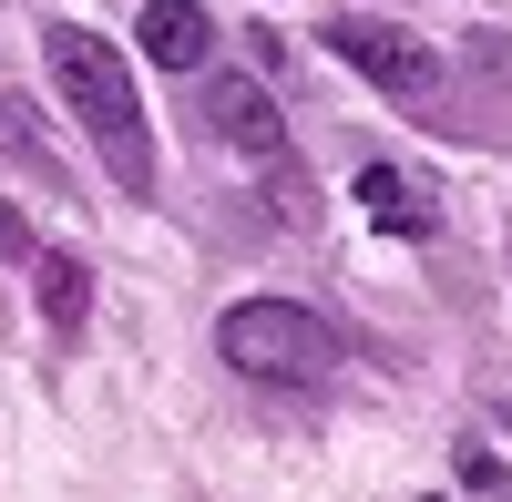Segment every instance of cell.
Returning <instances> with one entry per match:
<instances>
[{"label": "cell", "mask_w": 512, "mask_h": 502, "mask_svg": "<svg viewBox=\"0 0 512 502\" xmlns=\"http://www.w3.org/2000/svg\"><path fill=\"white\" fill-rule=\"evenodd\" d=\"M431 502H441V492H431Z\"/></svg>", "instance_id": "cell-9"}, {"label": "cell", "mask_w": 512, "mask_h": 502, "mask_svg": "<svg viewBox=\"0 0 512 502\" xmlns=\"http://www.w3.org/2000/svg\"><path fill=\"white\" fill-rule=\"evenodd\" d=\"M216 349H226V369H246V380H328L338 369V328L318 308H297V298H236L216 318Z\"/></svg>", "instance_id": "cell-2"}, {"label": "cell", "mask_w": 512, "mask_h": 502, "mask_svg": "<svg viewBox=\"0 0 512 502\" xmlns=\"http://www.w3.org/2000/svg\"><path fill=\"white\" fill-rule=\"evenodd\" d=\"M359 205H369V216L390 226V236H431V226H441L431 185H420V175H400V164H369V175H359Z\"/></svg>", "instance_id": "cell-6"}, {"label": "cell", "mask_w": 512, "mask_h": 502, "mask_svg": "<svg viewBox=\"0 0 512 502\" xmlns=\"http://www.w3.org/2000/svg\"><path fill=\"white\" fill-rule=\"evenodd\" d=\"M318 41H328L359 82H379L390 103H431V93H441V52H431L420 31H390V21H318Z\"/></svg>", "instance_id": "cell-3"}, {"label": "cell", "mask_w": 512, "mask_h": 502, "mask_svg": "<svg viewBox=\"0 0 512 502\" xmlns=\"http://www.w3.org/2000/svg\"><path fill=\"white\" fill-rule=\"evenodd\" d=\"M31 287H41V318H52V339H72V328L93 318V267L62 257V246H41V257H31Z\"/></svg>", "instance_id": "cell-7"}, {"label": "cell", "mask_w": 512, "mask_h": 502, "mask_svg": "<svg viewBox=\"0 0 512 502\" xmlns=\"http://www.w3.org/2000/svg\"><path fill=\"white\" fill-rule=\"evenodd\" d=\"M451 482L472 492V502H512V462H502L492 441H461V451H451Z\"/></svg>", "instance_id": "cell-8"}, {"label": "cell", "mask_w": 512, "mask_h": 502, "mask_svg": "<svg viewBox=\"0 0 512 502\" xmlns=\"http://www.w3.org/2000/svg\"><path fill=\"white\" fill-rule=\"evenodd\" d=\"M41 62H52V82H62V103L82 113V134L103 144V164H113V185H134V195H154V134H144V93H134V72H123V52L103 31H41Z\"/></svg>", "instance_id": "cell-1"}, {"label": "cell", "mask_w": 512, "mask_h": 502, "mask_svg": "<svg viewBox=\"0 0 512 502\" xmlns=\"http://www.w3.org/2000/svg\"><path fill=\"white\" fill-rule=\"evenodd\" d=\"M134 41H144V62H154V72H195V62H205V41H216V21H205V0H144Z\"/></svg>", "instance_id": "cell-5"}, {"label": "cell", "mask_w": 512, "mask_h": 502, "mask_svg": "<svg viewBox=\"0 0 512 502\" xmlns=\"http://www.w3.org/2000/svg\"><path fill=\"white\" fill-rule=\"evenodd\" d=\"M195 123L216 144H236L246 164H287V113L267 103V82L256 72H205L195 82Z\"/></svg>", "instance_id": "cell-4"}]
</instances>
